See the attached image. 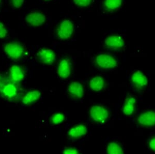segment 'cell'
I'll list each match as a JSON object with an SVG mask.
<instances>
[{
	"mask_svg": "<svg viewBox=\"0 0 155 154\" xmlns=\"http://www.w3.org/2000/svg\"><path fill=\"white\" fill-rule=\"evenodd\" d=\"M19 83L12 80L8 75L2 76L0 82V96L10 102L19 101L22 97V89Z\"/></svg>",
	"mask_w": 155,
	"mask_h": 154,
	"instance_id": "6da1fadb",
	"label": "cell"
},
{
	"mask_svg": "<svg viewBox=\"0 0 155 154\" xmlns=\"http://www.w3.org/2000/svg\"><path fill=\"white\" fill-rule=\"evenodd\" d=\"M4 50L10 58L17 60L21 58L24 54V48L20 43L11 42L4 46Z\"/></svg>",
	"mask_w": 155,
	"mask_h": 154,
	"instance_id": "7a4b0ae2",
	"label": "cell"
},
{
	"mask_svg": "<svg viewBox=\"0 0 155 154\" xmlns=\"http://www.w3.org/2000/svg\"><path fill=\"white\" fill-rule=\"evenodd\" d=\"M74 31V25L69 20L62 21L58 28V35L61 39H67L72 35Z\"/></svg>",
	"mask_w": 155,
	"mask_h": 154,
	"instance_id": "3957f363",
	"label": "cell"
},
{
	"mask_svg": "<svg viewBox=\"0 0 155 154\" xmlns=\"http://www.w3.org/2000/svg\"><path fill=\"white\" fill-rule=\"evenodd\" d=\"M96 61L99 67L105 69L113 68L117 64L116 60L113 57L106 54L99 55Z\"/></svg>",
	"mask_w": 155,
	"mask_h": 154,
	"instance_id": "277c9868",
	"label": "cell"
},
{
	"mask_svg": "<svg viewBox=\"0 0 155 154\" xmlns=\"http://www.w3.org/2000/svg\"><path fill=\"white\" fill-rule=\"evenodd\" d=\"M92 118L98 122H104L108 116L107 110L101 106H93L91 110Z\"/></svg>",
	"mask_w": 155,
	"mask_h": 154,
	"instance_id": "5b68a950",
	"label": "cell"
},
{
	"mask_svg": "<svg viewBox=\"0 0 155 154\" xmlns=\"http://www.w3.org/2000/svg\"><path fill=\"white\" fill-rule=\"evenodd\" d=\"M26 21L30 25L37 27L44 23L46 21V17L41 12H32L26 17Z\"/></svg>",
	"mask_w": 155,
	"mask_h": 154,
	"instance_id": "8992f818",
	"label": "cell"
},
{
	"mask_svg": "<svg viewBox=\"0 0 155 154\" xmlns=\"http://www.w3.org/2000/svg\"><path fill=\"white\" fill-rule=\"evenodd\" d=\"M37 57L41 62L47 64L52 63L55 59L54 52L49 49H42L37 53Z\"/></svg>",
	"mask_w": 155,
	"mask_h": 154,
	"instance_id": "52a82bcc",
	"label": "cell"
},
{
	"mask_svg": "<svg viewBox=\"0 0 155 154\" xmlns=\"http://www.w3.org/2000/svg\"><path fill=\"white\" fill-rule=\"evenodd\" d=\"M25 71L22 67L17 65L11 67L9 70V75L12 80L20 83L25 77Z\"/></svg>",
	"mask_w": 155,
	"mask_h": 154,
	"instance_id": "ba28073f",
	"label": "cell"
},
{
	"mask_svg": "<svg viewBox=\"0 0 155 154\" xmlns=\"http://www.w3.org/2000/svg\"><path fill=\"white\" fill-rule=\"evenodd\" d=\"M106 44L107 47L113 49L121 48L124 45V40L120 36H112L106 39Z\"/></svg>",
	"mask_w": 155,
	"mask_h": 154,
	"instance_id": "9c48e42d",
	"label": "cell"
},
{
	"mask_svg": "<svg viewBox=\"0 0 155 154\" xmlns=\"http://www.w3.org/2000/svg\"><path fill=\"white\" fill-rule=\"evenodd\" d=\"M139 122L144 126L155 125V113L148 112L142 114L139 118Z\"/></svg>",
	"mask_w": 155,
	"mask_h": 154,
	"instance_id": "30bf717a",
	"label": "cell"
},
{
	"mask_svg": "<svg viewBox=\"0 0 155 154\" xmlns=\"http://www.w3.org/2000/svg\"><path fill=\"white\" fill-rule=\"evenodd\" d=\"M41 92L39 91H31L23 96L22 99V102L25 104L28 105L32 104L38 100L41 97Z\"/></svg>",
	"mask_w": 155,
	"mask_h": 154,
	"instance_id": "8fae6325",
	"label": "cell"
},
{
	"mask_svg": "<svg viewBox=\"0 0 155 154\" xmlns=\"http://www.w3.org/2000/svg\"><path fill=\"white\" fill-rule=\"evenodd\" d=\"M58 74L62 78H66L68 77L71 74V67L68 61L66 59H64L60 62L58 67Z\"/></svg>",
	"mask_w": 155,
	"mask_h": 154,
	"instance_id": "7c38bea8",
	"label": "cell"
},
{
	"mask_svg": "<svg viewBox=\"0 0 155 154\" xmlns=\"http://www.w3.org/2000/svg\"><path fill=\"white\" fill-rule=\"evenodd\" d=\"M132 82L139 87L144 86L147 83V80L146 77L140 71H137L133 75Z\"/></svg>",
	"mask_w": 155,
	"mask_h": 154,
	"instance_id": "4fadbf2b",
	"label": "cell"
},
{
	"mask_svg": "<svg viewBox=\"0 0 155 154\" xmlns=\"http://www.w3.org/2000/svg\"><path fill=\"white\" fill-rule=\"evenodd\" d=\"M69 91L71 94L78 98L83 96V89L82 86L79 83H72L69 87Z\"/></svg>",
	"mask_w": 155,
	"mask_h": 154,
	"instance_id": "5bb4252c",
	"label": "cell"
},
{
	"mask_svg": "<svg viewBox=\"0 0 155 154\" xmlns=\"http://www.w3.org/2000/svg\"><path fill=\"white\" fill-rule=\"evenodd\" d=\"M87 128L83 125H79L71 129L69 131V135L74 138L82 136L87 133Z\"/></svg>",
	"mask_w": 155,
	"mask_h": 154,
	"instance_id": "9a60e30c",
	"label": "cell"
},
{
	"mask_svg": "<svg viewBox=\"0 0 155 154\" xmlns=\"http://www.w3.org/2000/svg\"><path fill=\"white\" fill-rule=\"evenodd\" d=\"M104 86V80L101 77H96L93 78L90 82V87L95 91H99Z\"/></svg>",
	"mask_w": 155,
	"mask_h": 154,
	"instance_id": "2e32d148",
	"label": "cell"
},
{
	"mask_svg": "<svg viewBox=\"0 0 155 154\" xmlns=\"http://www.w3.org/2000/svg\"><path fill=\"white\" fill-rule=\"evenodd\" d=\"M122 0H105L104 7L108 11H113L121 5Z\"/></svg>",
	"mask_w": 155,
	"mask_h": 154,
	"instance_id": "e0dca14e",
	"label": "cell"
},
{
	"mask_svg": "<svg viewBox=\"0 0 155 154\" xmlns=\"http://www.w3.org/2000/svg\"><path fill=\"white\" fill-rule=\"evenodd\" d=\"M136 100L134 98H129L126 101L124 108V113L126 115H131L134 111V104Z\"/></svg>",
	"mask_w": 155,
	"mask_h": 154,
	"instance_id": "ac0fdd59",
	"label": "cell"
},
{
	"mask_svg": "<svg viewBox=\"0 0 155 154\" xmlns=\"http://www.w3.org/2000/svg\"><path fill=\"white\" fill-rule=\"evenodd\" d=\"M107 152L110 154H123V151L117 144L111 143L107 147Z\"/></svg>",
	"mask_w": 155,
	"mask_h": 154,
	"instance_id": "d6986e66",
	"label": "cell"
},
{
	"mask_svg": "<svg viewBox=\"0 0 155 154\" xmlns=\"http://www.w3.org/2000/svg\"><path fill=\"white\" fill-rule=\"evenodd\" d=\"M64 116L62 114H55L52 118V121L53 124H58L63 121Z\"/></svg>",
	"mask_w": 155,
	"mask_h": 154,
	"instance_id": "ffe728a7",
	"label": "cell"
},
{
	"mask_svg": "<svg viewBox=\"0 0 155 154\" xmlns=\"http://www.w3.org/2000/svg\"><path fill=\"white\" fill-rule=\"evenodd\" d=\"M92 1V0H74L76 4L82 7H85L89 5Z\"/></svg>",
	"mask_w": 155,
	"mask_h": 154,
	"instance_id": "44dd1931",
	"label": "cell"
},
{
	"mask_svg": "<svg viewBox=\"0 0 155 154\" xmlns=\"http://www.w3.org/2000/svg\"><path fill=\"white\" fill-rule=\"evenodd\" d=\"M7 31L3 23L0 22V39H3L7 36Z\"/></svg>",
	"mask_w": 155,
	"mask_h": 154,
	"instance_id": "7402d4cb",
	"label": "cell"
},
{
	"mask_svg": "<svg viewBox=\"0 0 155 154\" xmlns=\"http://www.w3.org/2000/svg\"><path fill=\"white\" fill-rule=\"evenodd\" d=\"M24 0H11L12 6L15 8H19L23 4Z\"/></svg>",
	"mask_w": 155,
	"mask_h": 154,
	"instance_id": "603a6c76",
	"label": "cell"
},
{
	"mask_svg": "<svg viewBox=\"0 0 155 154\" xmlns=\"http://www.w3.org/2000/svg\"><path fill=\"white\" fill-rule=\"evenodd\" d=\"M64 154H78V152L76 149H66L64 152Z\"/></svg>",
	"mask_w": 155,
	"mask_h": 154,
	"instance_id": "cb8c5ba5",
	"label": "cell"
},
{
	"mask_svg": "<svg viewBox=\"0 0 155 154\" xmlns=\"http://www.w3.org/2000/svg\"><path fill=\"white\" fill-rule=\"evenodd\" d=\"M150 147H151V149L155 151V139H153L150 141Z\"/></svg>",
	"mask_w": 155,
	"mask_h": 154,
	"instance_id": "d4e9b609",
	"label": "cell"
},
{
	"mask_svg": "<svg viewBox=\"0 0 155 154\" xmlns=\"http://www.w3.org/2000/svg\"><path fill=\"white\" fill-rule=\"evenodd\" d=\"M2 76H3V75H0V82H1V80H2Z\"/></svg>",
	"mask_w": 155,
	"mask_h": 154,
	"instance_id": "484cf974",
	"label": "cell"
},
{
	"mask_svg": "<svg viewBox=\"0 0 155 154\" xmlns=\"http://www.w3.org/2000/svg\"><path fill=\"white\" fill-rule=\"evenodd\" d=\"M1 0H0V3H1Z\"/></svg>",
	"mask_w": 155,
	"mask_h": 154,
	"instance_id": "4316f807",
	"label": "cell"
},
{
	"mask_svg": "<svg viewBox=\"0 0 155 154\" xmlns=\"http://www.w3.org/2000/svg\"><path fill=\"white\" fill-rule=\"evenodd\" d=\"M45 1H48V0H45Z\"/></svg>",
	"mask_w": 155,
	"mask_h": 154,
	"instance_id": "83f0119b",
	"label": "cell"
}]
</instances>
